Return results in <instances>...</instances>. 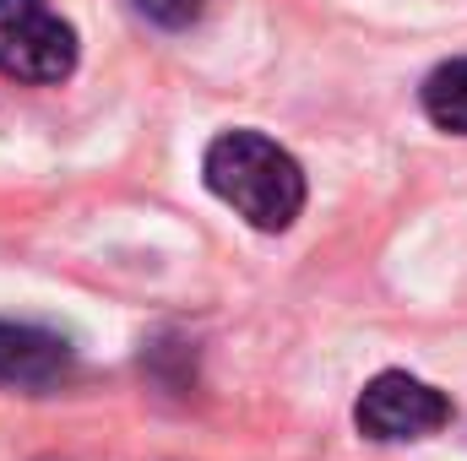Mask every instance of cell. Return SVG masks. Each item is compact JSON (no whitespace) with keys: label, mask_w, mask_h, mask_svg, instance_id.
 <instances>
[{"label":"cell","mask_w":467,"mask_h":461,"mask_svg":"<svg viewBox=\"0 0 467 461\" xmlns=\"http://www.w3.org/2000/svg\"><path fill=\"white\" fill-rule=\"evenodd\" d=\"M202 174L207 190L261 233H283L305 212V169L261 130H223L207 147Z\"/></svg>","instance_id":"cell-1"},{"label":"cell","mask_w":467,"mask_h":461,"mask_svg":"<svg viewBox=\"0 0 467 461\" xmlns=\"http://www.w3.org/2000/svg\"><path fill=\"white\" fill-rule=\"evenodd\" d=\"M0 71L11 82H66L77 71V27L49 0H0Z\"/></svg>","instance_id":"cell-2"},{"label":"cell","mask_w":467,"mask_h":461,"mask_svg":"<svg viewBox=\"0 0 467 461\" xmlns=\"http://www.w3.org/2000/svg\"><path fill=\"white\" fill-rule=\"evenodd\" d=\"M353 424L364 440L375 446H408V440H430L451 424V396L435 391L430 380L408 374V369H386L375 374L358 402H353Z\"/></svg>","instance_id":"cell-3"},{"label":"cell","mask_w":467,"mask_h":461,"mask_svg":"<svg viewBox=\"0 0 467 461\" xmlns=\"http://www.w3.org/2000/svg\"><path fill=\"white\" fill-rule=\"evenodd\" d=\"M77 374V347L49 326L0 321V391L49 396Z\"/></svg>","instance_id":"cell-4"},{"label":"cell","mask_w":467,"mask_h":461,"mask_svg":"<svg viewBox=\"0 0 467 461\" xmlns=\"http://www.w3.org/2000/svg\"><path fill=\"white\" fill-rule=\"evenodd\" d=\"M424 115H430V125H441L451 136H467V55L435 66L424 77Z\"/></svg>","instance_id":"cell-5"},{"label":"cell","mask_w":467,"mask_h":461,"mask_svg":"<svg viewBox=\"0 0 467 461\" xmlns=\"http://www.w3.org/2000/svg\"><path fill=\"white\" fill-rule=\"evenodd\" d=\"M136 16H147L152 27H191L202 16V0H130Z\"/></svg>","instance_id":"cell-6"}]
</instances>
